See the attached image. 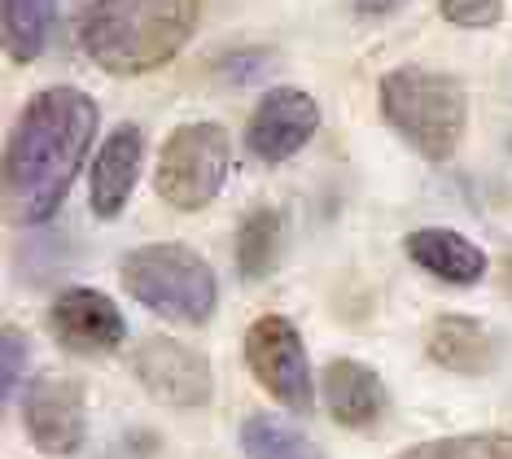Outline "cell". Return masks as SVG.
I'll use <instances>...</instances> for the list:
<instances>
[{
	"instance_id": "1",
	"label": "cell",
	"mask_w": 512,
	"mask_h": 459,
	"mask_svg": "<svg viewBox=\"0 0 512 459\" xmlns=\"http://www.w3.org/2000/svg\"><path fill=\"white\" fill-rule=\"evenodd\" d=\"M97 123V101L79 88H44L22 105L5 145V215L18 228L49 223L62 210L97 140Z\"/></svg>"
},
{
	"instance_id": "2",
	"label": "cell",
	"mask_w": 512,
	"mask_h": 459,
	"mask_svg": "<svg viewBox=\"0 0 512 459\" xmlns=\"http://www.w3.org/2000/svg\"><path fill=\"white\" fill-rule=\"evenodd\" d=\"M202 0H92L79 22V49L114 79L149 75L184 53Z\"/></svg>"
},
{
	"instance_id": "3",
	"label": "cell",
	"mask_w": 512,
	"mask_h": 459,
	"mask_svg": "<svg viewBox=\"0 0 512 459\" xmlns=\"http://www.w3.org/2000/svg\"><path fill=\"white\" fill-rule=\"evenodd\" d=\"M381 114L425 162H447L469 127V92L456 75L429 66H394L377 84Z\"/></svg>"
},
{
	"instance_id": "4",
	"label": "cell",
	"mask_w": 512,
	"mask_h": 459,
	"mask_svg": "<svg viewBox=\"0 0 512 459\" xmlns=\"http://www.w3.org/2000/svg\"><path fill=\"white\" fill-rule=\"evenodd\" d=\"M123 289L167 324L197 328L215 315L219 280L197 250L180 241H154L123 258Z\"/></svg>"
},
{
	"instance_id": "5",
	"label": "cell",
	"mask_w": 512,
	"mask_h": 459,
	"mask_svg": "<svg viewBox=\"0 0 512 459\" xmlns=\"http://www.w3.org/2000/svg\"><path fill=\"white\" fill-rule=\"evenodd\" d=\"M232 171V140L219 123H180L162 140L154 193L180 215H197L219 197Z\"/></svg>"
},
{
	"instance_id": "6",
	"label": "cell",
	"mask_w": 512,
	"mask_h": 459,
	"mask_svg": "<svg viewBox=\"0 0 512 459\" xmlns=\"http://www.w3.org/2000/svg\"><path fill=\"white\" fill-rule=\"evenodd\" d=\"M246 368L259 381L263 394H272L285 411H311L316 403V381H311L307 341L289 315H259L246 328Z\"/></svg>"
},
{
	"instance_id": "7",
	"label": "cell",
	"mask_w": 512,
	"mask_h": 459,
	"mask_svg": "<svg viewBox=\"0 0 512 459\" xmlns=\"http://www.w3.org/2000/svg\"><path fill=\"white\" fill-rule=\"evenodd\" d=\"M22 429L31 446L49 459H71L88 438V394L84 381L44 372L22 394Z\"/></svg>"
},
{
	"instance_id": "8",
	"label": "cell",
	"mask_w": 512,
	"mask_h": 459,
	"mask_svg": "<svg viewBox=\"0 0 512 459\" xmlns=\"http://www.w3.org/2000/svg\"><path fill=\"white\" fill-rule=\"evenodd\" d=\"M132 372L145 385L149 398H158L162 407H176V411H197L211 403L215 394L211 359L176 337H145L132 350Z\"/></svg>"
},
{
	"instance_id": "9",
	"label": "cell",
	"mask_w": 512,
	"mask_h": 459,
	"mask_svg": "<svg viewBox=\"0 0 512 459\" xmlns=\"http://www.w3.org/2000/svg\"><path fill=\"white\" fill-rule=\"evenodd\" d=\"M49 333L79 359H106L127 341V320L110 293L71 285L49 302Z\"/></svg>"
},
{
	"instance_id": "10",
	"label": "cell",
	"mask_w": 512,
	"mask_h": 459,
	"mask_svg": "<svg viewBox=\"0 0 512 459\" xmlns=\"http://www.w3.org/2000/svg\"><path fill=\"white\" fill-rule=\"evenodd\" d=\"M320 132V105L307 88L281 84L267 88L259 105L250 110L246 123V145L259 162H289L294 153H302Z\"/></svg>"
},
{
	"instance_id": "11",
	"label": "cell",
	"mask_w": 512,
	"mask_h": 459,
	"mask_svg": "<svg viewBox=\"0 0 512 459\" xmlns=\"http://www.w3.org/2000/svg\"><path fill=\"white\" fill-rule=\"evenodd\" d=\"M145 167V132L136 123H119L101 140L97 158L88 171V206L97 219H119L136 193Z\"/></svg>"
},
{
	"instance_id": "12",
	"label": "cell",
	"mask_w": 512,
	"mask_h": 459,
	"mask_svg": "<svg viewBox=\"0 0 512 459\" xmlns=\"http://www.w3.org/2000/svg\"><path fill=\"white\" fill-rule=\"evenodd\" d=\"M320 394H324V407H329L333 425L342 429H372L386 420V407H390V394H386V381L377 376V368L359 359H333L329 368L320 372Z\"/></svg>"
},
{
	"instance_id": "13",
	"label": "cell",
	"mask_w": 512,
	"mask_h": 459,
	"mask_svg": "<svg viewBox=\"0 0 512 459\" xmlns=\"http://www.w3.org/2000/svg\"><path fill=\"white\" fill-rule=\"evenodd\" d=\"M403 254L412 258L425 276L442 280V285H460V289L477 285V280L486 276V267H491L486 263V254H482V245H473L456 228H438V223L407 232Z\"/></svg>"
},
{
	"instance_id": "14",
	"label": "cell",
	"mask_w": 512,
	"mask_h": 459,
	"mask_svg": "<svg viewBox=\"0 0 512 459\" xmlns=\"http://www.w3.org/2000/svg\"><path fill=\"white\" fill-rule=\"evenodd\" d=\"M425 355L456 376H486L499 363V337L473 315H438L425 328Z\"/></svg>"
},
{
	"instance_id": "15",
	"label": "cell",
	"mask_w": 512,
	"mask_h": 459,
	"mask_svg": "<svg viewBox=\"0 0 512 459\" xmlns=\"http://www.w3.org/2000/svg\"><path fill=\"white\" fill-rule=\"evenodd\" d=\"M281 245H285V219L276 215L272 206L250 210L237 228V245H232V254H237V272L246 280L272 276L276 263H281Z\"/></svg>"
},
{
	"instance_id": "16",
	"label": "cell",
	"mask_w": 512,
	"mask_h": 459,
	"mask_svg": "<svg viewBox=\"0 0 512 459\" xmlns=\"http://www.w3.org/2000/svg\"><path fill=\"white\" fill-rule=\"evenodd\" d=\"M53 35V0H5V53L31 66Z\"/></svg>"
},
{
	"instance_id": "17",
	"label": "cell",
	"mask_w": 512,
	"mask_h": 459,
	"mask_svg": "<svg viewBox=\"0 0 512 459\" xmlns=\"http://www.w3.org/2000/svg\"><path fill=\"white\" fill-rule=\"evenodd\" d=\"M241 451H246V459H324V451L307 433H298L276 416H246Z\"/></svg>"
},
{
	"instance_id": "18",
	"label": "cell",
	"mask_w": 512,
	"mask_h": 459,
	"mask_svg": "<svg viewBox=\"0 0 512 459\" xmlns=\"http://www.w3.org/2000/svg\"><path fill=\"white\" fill-rule=\"evenodd\" d=\"M399 459H512V433L508 429H473L451 433V438L416 442Z\"/></svg>"
},
{
	"instance_id": "19",
	"label": "cell",
	"mask_w": 512,
	"mask_h": 459,
	"mask_svg": "<svg viewBox=\"0 0 512 459\" xmlns=\"http://www.w3.org/2000/svg\"><path fill=\"white\" fill-rule=\"evenodd\" d=\"M438 14L460 31H491L504 22V0H438Z\"/></svg>"
},
{
	"instance_id": "20",
	"label": "cell",
	"mask_w": 512,
	"mask_h": 459,
	"mask_svg": "<svg viewBox=\"0 0 512 459\" xmlns=\"http://www.w3.org/2000/svg\"><path fill=\"white\" fill-rule=\"evenodd\" d=\"M22 372H27V337H22V328L5 324V376H0L5 381V398H14Z\"/></svg>"
},
{
	"instance_id": "21",
	"label": "cell",
	"mask_w": 512,
	"mask_h": 459,
	"mask_svg": "<svg viewBox=\"0 0 512 459\" xmlns=\"http://www.w3.org/2000/svg\"><path fill=\"white\" fill-rule=\"evenodd\" d=\"M351 5H355V14H364V18H386L394 9H403V0H351Z\"/></svg>"
}]
</instances>
